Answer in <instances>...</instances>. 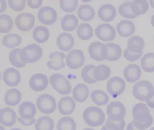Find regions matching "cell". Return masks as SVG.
Here are the masks:
<instances>
[{"label": "cell", "instance_id": "1", "mask_svg": "<svg viewBox=\"0 0 154 130\" xmlns=\"http://www.w3.org/2000/svg\"><path fill=\"white\" fill-rule=\"evenodd\" d=\"M132 116L133 123L141 130H146L153 123L154 119L149 109L144 103H138L133 106Z\"/></svg>", "mask_w": 154, "mask_h": 130}, {"label": "cell", "instance_id": "2", "mask_svg": "<svg viewBox=\"0 0 154 130\" xmlns=\"http://www.w3.org/2000/svg\"><path fill=\"white\" fill-rule=\"evenodd\" d=\"M83 118L85 123L88 125L96 127L105 122V115L103 111L97 106H90L84 110Z\"/></svg>", "mask_w": 154, "mask_h": 130}, {"label": "cell", "instance_id": "3", "mask_svg": "<svg viewBox=\"0 0 154 130\" xmlns=\"http://www.w3.org/2000/svg\"><path fill=\"white\" fill-rule=\"evenodd\" d=\"M43 55L42 48L36 43L29 44L20 49V58L25 64L34 63L39 61Z\"/></svg>", "mask_w": 154, "mask_h": 130}, {"label": "cell", "instance_id": "4", "mask_svg": "<svg viewBox=\"0 0 154 130\" xmlns=\"http://www.w3.org/2000/svg\"><path fill=\"white\" fill-rule=\"evenodd\" d=\"M50 83L53 89L60 95L65 96L70 94L72 86L69 81L60 74H53L50 77Z\"/></svg>", "mask_w": 154, "mask_h": 130}, {"label": "cell", "instance_id": "5", "mask_svg": "<svg viewBox=\"0 0 154 130\" xmlns=\"http://www.w3.org/2000/svg\"><path fill=\"white\" fill-rule=\"evenodd\" d=\"M36 107L43 114H51L56 109V100L53 96L49 94L40 95L36 100Z\"/></svg>", "mask_w": 154, "mask_h": 130}, {"label": "cell", "instance_id": "6", "mask_svg": "<svg viewBox=\"0 0 154 130\" xmlns=\"http://www.w3.org/2000/svg\"><path fill=\"white\" fill-rule=\"evenodd\" d=\"M154 92L152 83L148 81H140L133 86V96L140 101H146L148 96Z\"/></svg>", "mask_w": 154, "mask_h": 130}, {"label": "cell", "instance_id": "7", "mask_svg": "<svg viewBox=\"0 0 154 130\" xmlns=\"http://www.w3.org/2000/svg\"><path fill=\"white\" fill-rule=\"evenodd\" d=\"M106 114L108 118L113 121H121L124 119L126 115V108L124 105L121 102H111L107 105Z\"/></svg>", "mask_w": 154, "mask_h": 130}, {"label": "cell", "instance_id": "8", "mask_svg": "<svg viewBox=\"0 0 154 130\" xmlns=\"http://www.w3.org/2000/svg\"><path fill=\"white\" fill-rule=\"evenodd\" d=\"M88 53L92 60L102 62L107 57V46L100 42H93L88 46Z\"/></svg>", "mask_w": 154, "mask_h": 130}, {"label": "cell", "instance_id": "9", "mask_svg": "<svg viewBox=\"0 0 154 130\" xmlns=\"http://www.w3.org/2000/svg\"><path fill=\"white\" fill-rule=\"evenodd\" d=\"M107 91L113 98L121 95L126 88L125 81L119 76H114L107 82Z\"/></svg>", "mask_w": 154, "mask_h": 130}, {"label": "cell", "instance_id": "10", "mask_svg": "<svg viewBox=\"0 0 154 130\" xmlns=\"http://www.w3.org/2000/svg\"><path fill=\"white\" fill-rule=\"evenodd\" d=\"M83 52L79 49H74L70 51L66 57V64L70 69H77L82 67L85 62Z\"/></svg>", "mask_w": 154, "mask_h": 130}, {"label": "cell", "instance_id": "11", "mask_svg": "<svg viewBox=\"0 0 154 130\" xmlns=\"http://www.w3.org/2000/svg\"><path fill=\"white\" fill-rule=\"evenodd\" d=\"M15 24L22 31H29L35 26V16L28 12L19 14L15 18Z\"/></svg>", "mask_w": 154, "mask_h": 130}, {"label": "cell", "instance_id": "12", "mask_svg": "<svg viewBox=\"0 0 154 130\" xmlns=\"http://www.w3.org/2000/svg\"><path fill=\"white\" fill-rule=\"evenodd\" d=\"M98 39L104 42L112 41L116 36V31L112 26L103 23L99 25L95 30Z\"/></svg>", "mask_w": 154, "mask_h": 130}, {"label": "cell", "instance_id": "13", "mask_svg": "<svg viewBox=\"0 0 154 130\" xmlns=\"http://www.w3.org/2000/svg\"><path fill=\"white\" fill-rule=\"evenodd\" d=\"M57 17L56 11L48 6L42 7L38 14V19L39 21L46 26L54 24L56 21Z\"/></svg>", "mask_w": 154, "mask_h": 130}, {"label": "cell", "instance_id": "14", "mask_svg": "<svg viewBox=\"0 0 154 130\" xmlns=\"http://www.w3.org/2000/svg\"><path fill=\"white\" fill-rule=\"evenodd\" d=\"M49 79L47 76L38 73L32 76L29 81V86L32 90L36 92L43 91L48 88Z\"/></svg>", "mask_w": 154, "mask_h": 130}, {"label": "cell", "instance_id": "15", "mask_svg": "<svg viewBox=\"0 0 154 130\" xmlns=\"http://www.w3.org/2000/svg\"><path fill=\"white\" fill-rule=\"evenodd\" d=\"M2 79L8 86L16 87L21 82V74L17 69L10 67L5 69L3 73Z\"/></svg>", "mask_w": 154, "mask_h": 130}, {"label": "cell", "instance_id": "16", "mask_svg": "<svg viewBox=\"0 0 154 130\" xmlns=\"http://www.w3.org/2000/svg\"><path fill=\"white\" fill-rule=\"evenodd\" d=\"M65 54L61 52H54L49 55V60L47 62V66L49 69L58 71L65 67L63 59L66 58Z\"/></svg>", "mask_w": 154, "mask_h": 130}, {"label": "cell", "instance_id": "17", "mask_svg": "<svg viewBox=\"0 0 154 130\" xmlns=\"http://www.w3.org/2000/svg\"><path fill=\"white\" fill-rule=\"evenodd\" d=\"M73 98L69 96L62 97L58 104L59 112L63 115H69L73 113L76 109V103Z\"/></svg>", "mask_w": 154, "mask_h": 130}, {"label": "cell", "instance_id": "18", "mask_svg": "<svg viewBox=\"0 0 154 130\" xmlns=\"http://www.w3.org/2000/svg\"><path fill=\"white\" fill-rule=\"evenodd\" d=\"M117 15V10L112 4L101 5L98 11V17L103 21L108 23L113 21Z\"/></svg>", "mask_w": 154, "mask_h": 130}, {"label": "cell", "instance_id": "19", "mask_svg": "<svg viewBox=\"0 0 154 130\" xmlns=\"http://www.w3.org/2000/svg\"><path fill=\"white\" fill-rule=\"evenodd\" d=\"M75 44V40L70 33H63L57 38V45L60 50L68 52L72 49Z\"/></svg>", "mask_w": 154, "mask_h": 130}, {"label": "cell", "instance_id": "20", "mask_svg": "<svg viewBox=\"0 0 154 130\" xmlns=\"http://www.w3.org/2000/svg\"><path fill=\"white\" fill-rule=\"evenodd\" d=\"M16 122V113L10 108H2L0 110V123L6 127H12Z\"/></svg>", "mask_w": 154, "mask_h": 130}, {"label": "cell", "instance_id": "21", "mask_svg": "<svg viewBox=\"0 0 154 130\" xmlns=\"http://www.w3.org/2000/svg\"><path fill=\"white\" fill-rule=\"evenodd\" d=\"M141 70L137 64H129L124 69V76L126 81L134 83L140 79Z\"/></svg>", "mask_w": 154, "mask_h": 130}, {"label": "cell", "instance_id": "22", "mask_svg": "<svg viewBox=\"0 0 154 130\" xmlns=\"http://www.w3.org/2000/svg\"><path fill=\"white\" fill-rule=\"evenodd\" d=\"M19 113L24 120L34 119L36 113V108L34 103L30 101L21 103L19 108Z\"/></svg>", "mask_w": 154, "mask_h": 130}, {"label": "cell", "instance_id": "23", "mask_svg": "<svg viewBox=\"0 0 154 130\" xmlns=\"http://www.w3.org/2000/svg\"><path fill=\"white\" fill-rule=\"evenodd\" d=\"M90 90L88 86L83 83L76 84L73 89L72 96L74 100L79 103L85 102L89 97Z\"/></svg>", "mask_w": 154, "mask_h": 130}, {"label": "cell", "instance_id": "24", "mask_svg": "<svg viewBox=\"0 0 154 130\" xmlns=\"http://www.w3.org/2000/svg\"><path fill=\"white\" fill-rule=\"evenodd\" d=\"M117 31L122 37H129L133 35L136 31L133 22L128 20L120 21L117 25Z\"/></svg>", "mask_w": 154, "mask_h": 130}, {"label": "cell", "instance_id": "25", "mask_svg": "<svg viewBox=\"0 0 154 130\" xmlns=\"http://www.w3.org/2000/svg\"><path fill=\"white\" fill-rule=\"evenodd\" d=\"M145 43L144 40L139 36H133L127 42L128 50L133 53H139L143 52Z\"/></svg>", "mask_w": 154, "mask_h": 130}, {"label": "cell", "instance_id": "26", "mask_svg": "<svg viewBox=\"0 0 154 130\" xmlns=\"http://www.w3.org/2000/svg\"><path fill=\"white\" fill-rule=\"evenodd\" d=\"M79 19L73 14H66L61 21V26L65 31H72L78 27Z\"/></svg>", "mask_w": 154, "mask_h": 130}, {"label": "cell", "instance_id": "27", "mask_svg": "<svg viewBox=\"0 0 154 130\" xmlns=\"http://www.w3.org/2000/svg\"><path fill=\"white\" fill-rule=\"evenodd\" d=\"M21 96V92L19 89H9L5 94V103L9 106H16L20 103Z\"/></svg>", "mask_w": 154, "mask_h": 130}, {"label": "cell", "instance_id": "28", "mask_svg": "<svg viewBox=\"0 0 154 130\" xmlns=\"http://www.w3.org/2000/svg\"><path fill=\"white\" fill-rule=\"evenodd\" d=\"M77 14L80 20L88 21L94 19L95 15V11L94 8L91 5L84 4L79 7Z\"/></svg>", "mask_w": 154, "mask_h": 130}, {"label": "cell", "instance_id": "29", "mask_svg": "<svg viewBox=\"0 0 154 130\" xmlns=\"http://www.w3.org/2000/svg\"><path fill=\"white\" fill-rule=\"evenodd\" d=\"M50 33L48 28L43 26H36L32 32V38L39 43H45L48 41Z\"/></svg>", "mask_w": 154, "mask_h": 130}, {"label": "cell", "instance_id": "30", "mask_svg": "<svg viewBox=\"0 0 154 130\" xmlns=\"http://www.w3.org/2000/svg\"><path fill=\"white\" fill-rule=\"evenodd\" d=\"M107 48V57L106 60L109 62H116L122 56V49L118 44L109 43L106 44Z\"/></svg>", "mask_w": 154, "mask_h": 130}, {"label": "cell", "instance_id": "31", "mask_svg": "<svg viewBox=\"0 0 154 130\" xmlns=\"http://www.w3.org/2000/svg\"><path fill=\"white\" fill-rule=\"evenodd\" d=\"M91 98L93 103L99 106L106 105L110 100L108 94L101 90H94L91 93Z\"/></svg>", "mask_w": 154, "mask_h": 130}, {"label": "cell", "instance_id": "32", "mask_svg": "<svg viewBox=\"0 0 154 130\" xmlns=\"http://www.w3.org/2000/svg\"><path fill=\"white\" fill-rule=\"evenodd\" d=\"M111 75V69L109 67L101 64L95 67L93 71L94 78L97 81H105Z\"/></svg>", "mask_w": 154, "mask_h": 130}, {"label": "cell", "instance_id": "33", "mask_svg": "<svg viewBox=\"0 0 154 130\" xmlns=\"http://www.w3.org/2000/svg\"><path fill=\"white\" fill-rule=\"evenodd\" d=\"M2 42L4 46L9 49H14L19 46L22 42V38L19 34L12 33L5 35Z\"/></svg>", "mask_w": 154, "mask_h": 130}, {"label": "cell", "instance_id": "34", "mask_svg": "<svg viewBox=\"0 0 154 130\" xmlns=\"http://www.w3.org/2000/svg\"><path fill=\"white\" fill-rule=\"evenodd\" d=\"M77 35L82 40H90L94 35V30L90 24L81 23L77 28Z\"/></svg>", "mask_w": 154, "mask_h": 130}, {"label": "cell", "instance_id": "35", "mask_svg": "<svg viewBox=\"0 0 154 130\" xmlns=\"http://www.w3.org/2000/svg\"><path fill=\"white\" fill-rule=\"evenodd\" d=\"M54 120L50 117L43 116L39 117L35 124V130H53L54 128Z\"/></svg>", "mask_w": 154, "mask_h": 130}, {"label": "cell", "instance_id": "36", "mask_svg": "<svg viewBox=\"0 0 154 130\" xmlns=\"http://www.w3.org/2000/svg\"><path fill=\"white\" fill-rule=\"evenodd\" d=\"M57 130H76V123L71 117H63L58 120Z\"/></svg>", "mask_w": 154, "mask_h": 130}, {"label": "cell", "instance_id": "37", "mask_svg": "<svg viewBox=\"0 0 154 130\" xmlns=\"http://www.w3.org/2000/svg\"><path fill=\"white\" fill-rule=\"evenodd\" d=\"M149 9V4L147 1L137 0L132 1V10L137 17L145 14Z\"/></svg>", "mask_w": 154, "mask_h": 130}, {"label": "cell", "instance_id": "38", "mask_svg": "<svg viewBox=\"0 0 154 130\" xmlns=\"http://www.w3.org/2000/svg\"><path fill=\"white\" fill-rule=\"evenodd\" d=\"M14 28V21L8 14H1L0 16V33H9Z\"/></svg>", "mask_w": 154, "mask_h": 130}, {"label": "cell", "instance_id": "39", "mask_svg": "<svg viewBox=\"0 0 154 130\" xmlns=\"http://www.w3.org/2000/svg\"><path fill=\"white\" fill-rule=\"evenodd\" d=\"M141 67L147 73L154 72V53H149L144 55L141 60Z\"/></svg>", "mask_w": 154, "mask_h": 130}, {"label": "cell", "instance_id": "40", "mask_svg": "<svg viewBox=\"0 0 154 130\" xmlns=\"http://www.w3.org/2000/svg\"><path fill=\"white\" fill-rule=\"evenodd\" d=\"M96 66L94 65H87L82 69L81 71V76L84 82L91 84L97 82L98 81L94 78L93 71Z\"/></svg>", "mask_w": 154, "mask_h": 130}, {"label": "cell", "instance_id": "41", "mask_svg": "<svg viewBox=\"0 0 154 130\" xmlns=\"http://www.w3.org/2000/svg\"><path fill=\"white\" fill-rule=\"evenodd\" d=\"M119 14L125 19H131L136 17L132 10V1L124 2L119 7Z\"/></svg>", "mask_w": 154, "mask_h": 130}, {"label": "cell", "instance_id": "42", "mask_svg": "<svg viewBox=\"0 0 154 130\" xmlns=\"http://www.w3.org/2000/svg\"><path fill=\"white\" fill-rule=\"evenodd\" d=\"M21 49L16 48L9 53V62L14 67L20 68L24 67L26 64L21 62L20 58V51Z\"/></svg>", "mask_w": 154, "mask_h": 130}, {"label": "cell", "instance_id": "43", "mask_svg": "<svg viewBox=\"0 0 154 130\" xmlns=\"http://www.w3.org/2000/svg\"><path fill=\"white\" fill-rule=\"evenodd\" d=\"M60 8L66 13H72L75 12L77 9V0H61L59 2Z\"/></svg>", "mask_w": 154, "mask_h": 130}, {"label": "cell", "instance_id": "44", "mask_svg": "<svg viewBox=\"0 0 154 130\" xmlns=\"http://www.w3.org/2000/svg\"><path fill=\"white\" fill-rule=\"evenodd\" d=\"M125 125V122L124 119L121 121L116 122L108 118L106 124V126L109 130H124Z\"/></svg>", "mask_w": 154, "mask_h": 130}, {"label": "cell", "instance_id": "45", "mask_svg": "<svg viewBox=\"0 0 154 130\" xmlns=\"http://www.w3.org/2000/svg\"><path fill=\"white\" fill-rule=\"evenodd\" d=\"M7 2L10 8L16 12L23 11L25 9L26 5V0H21V1L8 0Z\"/></svg>", "mask_w": 154, "mask_h": 130}, {"label": "cell", "instance_id": "46", "mask_svg": "<svg viewBox=\"0 0 154 130\" xmlns=\"http://www.w3.org/2000/svg\"><path fill=\"white\" fill-rule=\"evenodd\" d=\"M143 52H141L139 53H133L129 52L126 48L124 51V57L128 62H133L137 61L142 56Z\"/></svg>", "mask_w": 154, "mask_h": 130}, {"label": "cell", "instance_id": "47", "mask_svg": "<svg viewBox=\"0 0 154 130\" xmlns=\"http://www.w3.org/2000/svg\"><path fill=\"white\" fill-rule=\"evenodd\" d=\"M17 120L21 125H23L24 127H30L32 125L36 123V120L35 118L29 120H24L22 119L21 117H17Z\"/></svg>", "mask_w": 154, "mask_h": 130}, {"label": "cell", "instance_id": "48", "mask_svg": "<svg viewBox=\"0 0 154 130\" xmlns=\"http://www.w3.org/2000/svg\"><path fill=\"white\" fill-rule=\"evenodd\" d=\"M42 0H28L27 4L31 9H38L42 6Z\"/></svg>", "mask_w": 154, "mask_h": 130}, {"label": "cell", "instance_id": "49", "mask_svg": "<svg viewBox=\"0 0 154 130\" xmlns=\"http://www.w3.org/2000/svg\"><path fill=\"white\" fill-rule=\"evenodd\" d=\"M146 102L148 106L154 109V92L148 96Z\"/></svg>", "mask_w": 154, "mask_h": 130}, {"label": "cell", "instance_id": "50", "mask_svg": "<svg viewBox=\"0 0 154 130\" xmlns=\"http://www.w3.org/2000/svg\"><path fill=\"white\" fill-rule=\"evenodd\" d=\"M126 130H142L140 129L138 127H137L135 124L132 122L131 123L128 124L127 125Z\"/></svg>", "mask_w": 154, "mask_h": 130}, {"label": "cell", "instance_id": "51", "mask_svg": "<svg viewBox=\"0 0 154 130\" xmlns=\"http://www.w3.org/2000/svg\"><path fill=\"white\" fill-rule=\"evenodd\" d=\"M1 7H0V13H3L7 8V2L6 1H1Z\"/></svg>", "mask_w": 154, "mask_h": 130}, {"label": "cell", "instance_id": "52", "mask_svg": "<svg viewBox=\"0 0 154 130\" xmlns=\"http://www.w3.org/2000/svg\"><path fill=\"white\" fill-rule=\"evenodd\" d=\"M151 24L154 27V14L151 17Z\"/></svg>", "mask_w": 154, "mask_h": 130}, {"label": "cell", "instance_id": "53", "mask_svg": "<svg viewBox=\"0 0 154 130\" xmlns=\"http://www.w3.org/2000/svg\"><path fill=\"white\" fill-rule=\"evenodd\" d=\"M149 3H150L151 7H152L153 8H154V1H153V0L150 1H149Z\"/></svg>", "mask_w": 154, "mask_h": 130}, {"label": "cell", "instance_id": "54", "mask_svg": "<svg viewBox=\"0 0 154 130\" xmlns=\"http://www.w3.org/2000/svg\"><path fill=\"white\" fill-rule=\"evenodd\" d=\"M101 130H109V129L107 128V127H106V125H104V126H103V127H102Z\"/></svg>", "mask_w": 154, "mask_h": 130}, {"label": "cell", "instance_id": "55", "mask_svg": "<svg viewBox=\"0 0 154 130\" xmlns=\"http://www.w3.org/2000/svg\"><path fill=\"white\" fill-rule=\"evenodd\" d=\"M83 130H95L93 128H84Z\"/></svg>", "mask_w": 154, "mask_h": 130}, {"label": "cell", "instance_id": "56", "mask_svg": "<svg viewBox=\"0 0 154 130\" xmlns=\"http://www.w3.org/2000/svg\"><path fill=\"white\" fill-rule=\"evenodd\" d=\"M11 130H23L20 129V128H12Z\"/></svg>", "mask_w": 154, "mask_h": 130}, {"label": "cell", "instance_id": "57", "mask_svg": "<svg viewBox=\"0 0 154 130\" xmlns=\"http://www.w3.org/2000/svg\"><path fill=\"white\" fill-rule=\"evenodd\" d=\"M82 2H91V1H82Z\"/></svg>", "mask_w": 154, "mask_h": 130}, {"label": "cell", "instance_id": "58", "mask_svg": "<svg viewBox=\"0 0 154 130\" xmlns=\"http://www.w3.org/2000/svg\"><path fill=\"white\" fill-rule=\"evenodd\" d=\"M1 130H4V128L3 127V126H2V125H1Z\"/></svg>", "mask_w": 154, "mask_h": 130}, {"label": "cell", "instance_id": "59", "mask_svg": "<svg viewBox=\"0 0 154 130\" xmlns=\"http://www.w3.org/2000/svg\"><path fill=\"white\" fill-rule=\"evenodd\" d=\"M149 130H154V127H152V128H151V129Z\"/></svg>", "mask_w": 154, "mask_h": 130}]
</instances>
